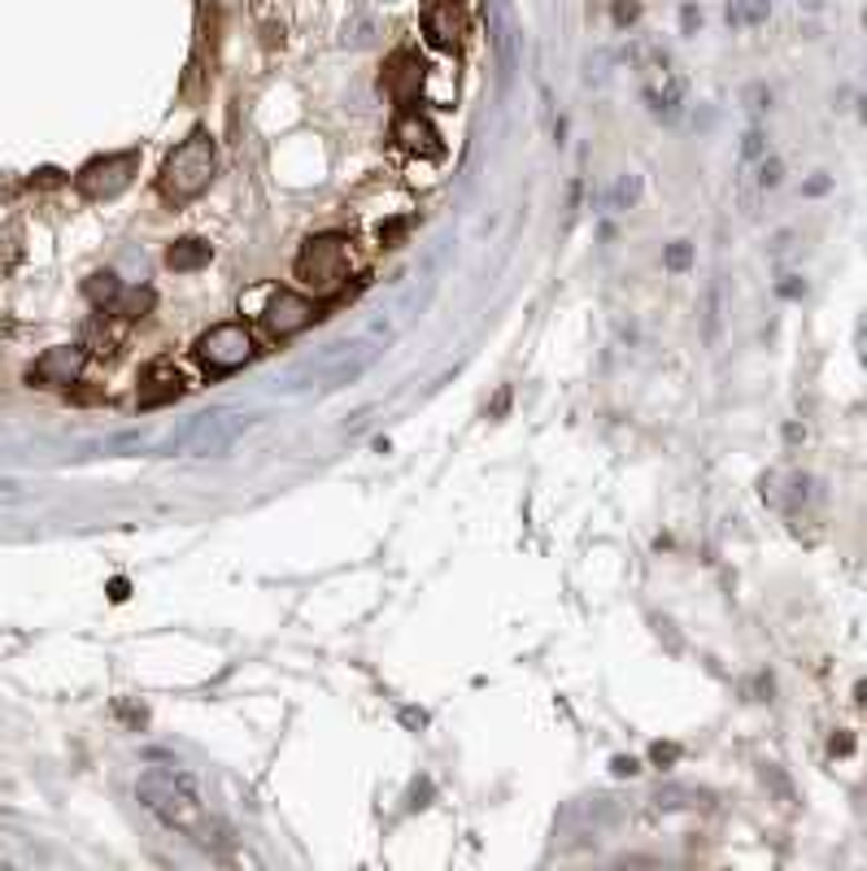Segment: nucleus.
<instances>
[{"instance_id":"nucleus-1","label":"nucleus","mask_w":867,"mask_h":871,"mask_svg":"<svg viewBox=\"0 0 867 871\" xmlns=\"http://www.w3.org/2000/svg\"><path fill=\"white\" fill-rule=\"evenodd\" d=\"M136 794L166 828H175V832H184V837H192L201 846H222L227 841L222 828L215 823V815L206 810V801L197 798L192 776H184L175 767H148L140 776V785H136Z\"/></svg>"},{"instance_id":"nucleus-2","label":"nucleus","mask_w":867,"mask_h":871,"mask_svg":"<svg viewBox=\"0 0 867 871\" xmlns=\"http://www.w3.org/2000/svg\"><path fill=\"white\" fill-rule=\"evenodd\" d=\"M215 166H218L215 140H210L206 132H192L184 145L166 157V166H161V175H157V192H161L170 206H184V201H192V197H201V192L210 188Z\"/></svg>"},{"instance_id":"nucleus-3","label":"nucleus","mask_w":867,"mask_h":871,"mask_svg":"<svg viewBox=\"0 0 867 871\" xmlns=\"http://www.w3.org/2000/svg\"><path fill=\"white\" fill-rule=\"evenodd\" d=\"M637 74H641V92H646V105H650L654 118H680V105H685V78L676 74L671 66V57L650 44V40H641L637 44Z\"/></svg>"},{"instance_id":"nucleus-4","label":"nucleus","mask_w":867,"mask_h":871,"mask_svg":"<svg viewBox=\"0 0 867 871\" xmlns=\"http://www.w3.org/2000/svg\"><path fill=\"white\" fill-rule=\"evenodd\" d=\"M349 271V244L341 235H314L305 240L301 258H296V280L310 284L314 292H332L345 284Z\"/></svg>"},{"instance_id":"nucleus-5","label":"nucleus","mask_w":867,"mask_h":871,"mask_svg":"<svg viewBox=\"0 0 867 871\" xmlns=\"http://www.w3.org/2000/svg\"><path fill=\"white\" fill-rule=\"evenodd\" d=\"M253 423V414H240V410H215V414H197L184 432L170 440V449H192L201 458L210 453H222L236 444V436Z\"/></svg>"},{"instance_id":"nucleus-6","label":"nucleus","mask_w":867,"mask_h":871,"mask_svg":"<svg viewBox=\"0 0 867 871\" xmlns=\"http://www.w3.org/2000/svg\"><path fill=\"white\" fill-rule=\"evenodd\" d=\"M253 336L244 323H218L197 340V363L206 366L210 375H231L244 363H253Z\"/></svg>"},{"instance_id":"nucleus-7","label":"nucleus","mask_w":867,"mask_h":871,"mask_svg":"<svg viewBox=\"0 0 867 871\" xmlns=\"http://www.w3.org/2000/svg\"><path fill=\"white\" fill-rule=\"evenodd\" d=\"M140 170V153H114V157H96L74 175V188L87 201H114L123 188H132Z\"/></svg>"},{"instance_id":"nucleus-8","label":"nucleus","mask_w":867,"mask_h":871,"mask_svg":"<svg viewBox=\"0 0 867 871\" xmlns=\"http://www.w3.org/2000/svg\"><path fill=\"white\" fill-rule=\"evenodd\" d=\"M314 318H318V309H314V301L301 296V292H275V296L267 301V309H262V323H267V332H271L275 340H289L296 332H305Z\"/></svg>"},{"instance_id":"nucleus-9","label":"nucleus","mask_w":867,"mask_h":871,"mask_svg":"<svg viewBox=\"0 0 867 871\" xmlns=\"http://www.w3.org/2000/svg\"><path fill=\"white\" fill-rule=\"evenodd\" d=\"M83 363H87V354L79 345H58V349H49L40 363L27 370V379L44 384V388H71L74 379L83 375Z\"/></svg>"},{"instance_id":"nucleus-10","label":"nucleus","mask_w":867,"mask_h":871,"mask_svg":"<svg viewBox=\"0 0 867 871\" xmlns=\"http://www.w3.org/2000/svg\"><path fill=\"white\" fill-rule=\"evenodd\" d=\"M175 397H184V375H179V366L153 363L145 375H140V406L153 410V406H166V401H175Z\"/></svg>"},{"instance_id":"nucleus-11","label":"nucleus","mask_w":867,"mask_h":871,"mask_svg":"<svg viewBox=\"0 0 867 871\" xmlns=\"http://www.w3.org/2000/svg\"><path fill=\"white\" fill-rule=\"evenodd\" d=\"M393 140H401L406 153H419V157H436V153H440L436 127L424 118V114H415V109H406V114L393 123Z\"/></svg>"},{"instance_id":"nucleus-12","label":"nucleus","mask_w":867,"mask_h":871,"mask_svg":"<svg viewBox=\"0 0 867 871\" xmlns=\"http://www.w3.org/2000/svg\"><path fill=\"white\" fill-rule=\"evenodd\" d=\"M424 27H428L436 49H458V44H462V13H458V0H432L428 13H424Z\"/></svg>"},{"instance_id":"nucleus-13","label":"nucleus","mask_w":867,"mask_h":871,"mask_svg":"<svg viewBox=\"0 0 867 871\" xmlns=\"http://www.w3.org/2000/svg\"><path fill=\"white\" fill-rule=\"evenodd\" d=\"M210 258H215L210 240H197V235L175 240V244L166 249V266H170V271H201V266H210Z\"/></svg>"},{"instance_id":"nucleus-14","label":"nucleus","mask_w":867,"mask_h":871,"mask_svg":"<svg viewBox=\"0 0 867 871\" xmlns=\"http://www.w3.org/2000/svg\"><path fill=\"white\" fill-rule=\"evenodd\" d=\"M767 18H772V0H732L728 4L732 27H763Z\"/></svg>"},{"instance_id":"nucleus-15","label":"nucleus","mask_w":867,"mask_h":871,"mask_svg":"<svg viewBox=\"0 0 867 871\" xmlns=\"http://www.w3.org/2000/svg\"><path fill=\"white\" fill-rule=\"evenodd\" d=\"M83 292H87V301H92V305H114V301L123 296V284H118V275L96 271V275L83 284Z\"/></svg>"},{"instance_id":"nucleus-16","label":"nucleus","mask_w":867,"mask_h":871,"mask_svg":"<svg viewBox=\"0 0 867 871\" xmlns=\"http://www.w3.org/2000/svg\"><path fill=\"white\" fill-rule=\"evenodd\" d=\"M148 305H153V292H148V288L127 292V296H118V301H114V309H118L123 318H145Z\"/></svg>"},{"instance_id":"nucleus-17","label":"nucleus","mask_w":867,"mask_h":871,"mask_svg":"<svg viewBox=\"0 0 867 871\" xmlns=\"http://www.w3.org/2000/svg\"><path fill=\"white\" fill-rule=\"evenodd\" d=\"M22 231L18 227H0V271H9L18 258H22Z\"/></svg>"},{"instance_id":"nucleus-18","label":"nucleus","mask_w":867,"mask_h":871,"mask_svg":"<svg viewBox=\"0 0 867 871\" xmlns=\"http://www.w3.org/2000/svg\"><path fill=\"white\" fill-rule=\"evenodd\" d=\"M637 192H641V183H637V175H624L615 188H610V210H628L633 201H637Z\"/></svg>"},{"instance_id":"nucleus-19","label":"nucleus","mask_w":867,"mask_h":871,"mask_svg":"<svg viewBox=\"0 0 867 871\" xmlns=\"http://www.w3.org/2000/svg\"><path fill=\"white\" fill-rule=\"evenodd\" d=\"M781 175H785V166H781V157H759V170H754V183L767 192V188H776L781 183Z\"/></svg>"},{"instance_id":"nucleus-20","label":"nucleus","mask_w":867,"mask_h":871,"mask_svg":"<svg viewBox=\"0 0 867 871\" xmlns=\"http://www.w3.org/2000/svg\"><path fill=\"white\" fill-rule=\"evenodd\" d=\"M689 262H693V249H689L685 240H676V244L667 249V266H671V271H685Z\"/></svg>"},{"instance_id":"nucleus-21","label":"nucleus","mask_w":867,"mask_h":871,"mask_svg":"<svg viewBox=\"0 0 867 871\" xmlns=\"http://www.w3.org/2000/svg\"><path fill=\"white\" fill-rule=\"evenodd\" d=\"M745 101H750V109H754V114H763V109L772 105V92H767L763 83H754V87H745Z\"/></svg>"},{"instance_id":"nucleus-22","label":"nucleus","mask_w":867,"mask_h":871,"mask_svg":"<svg viewBox=\"0 0 867 871\" xmlns=\"http://www.w3.org/2000/svg\"><path fill=\"white\" fill-rule=\"evenodd\" d=\"M763 132H745V140H741V153H745V161H759L763 157Z\"/></svg>"},{"instance_id":"nucleus-23","label":"nucleus","mask_w":867,"mask_h":871,"mask_svg":"<svg viewBox=\"0 0 867 871\" xmlns=\"http://www.w3.org/2000/svg\"><path fill=\"white\" fill-rule=\"evenodd\" d=\"M781 296H785V301H797V296H806V284H802V275H785V280H781Z\"/></svg>"},{"instance_id":"nucleus-24","label":"nucleus","mask_w":867,"mask_h":871,"mask_svg":"<svg viewBox=\"0 0 867 871\" xmlns=\"http://www.w3.org/2000/svg\"><path fill=\"white\" fill-rule=\"evenodd\" d=\"M650 758L654 763H676V758H680V745H662V741H658L650 749Z\"/></svg>"},{"instance_id":"nucleus-25","label":"nucleus","mask_w":867,"mask_h":871,"mask_svg":"<svg viewBox=\"0 0 867 871\" xmlns=\"http://www.w3.org/2000/svg\"><path fill=\"white\" fill-rule=\"evenodd\" d=\"M610 772H615V776H637V772H641V763H637V758H624V754H619V758L610 763Z\"/></svg>"},{"instance_id":"nucleus-26","label":"nucleus","mask_w":867,"mask_h":871,"mask_svg":"<svg viewBox=\"0 0 867 871\" xmlns=\"http://www.w3.org/2000/svg\"><path fill=\"white\" fill-rule=\"evenodd\" d=\"M633 18H637V4L633 0H619L615 4V22H633Z\"/></svg>"},{"instance_id":"nucleus-27","label":"nucleus","mask_w":867,"mask_h":871,"mask_svg":"<svg viewBox=\"0 0 867 871\" xmlns=\"http://www.w3.org/2000/svg\"><path fill=\"white\" fill-rule=\"evenodd\" d=\"M401 231H406V222H388V227H379V240L388 244V240H397Z\"/></svg>"},{"instance_id":"nucleus-28","label":"nucleus","mask_w":867,"mask_h":871,"mask_svg":"<svg viewBox=\"0 0 867 871\" xmlns=\"http://www.w3.org/2000/svg\"><path fill=\"white\" fill-rule=\"evenodd\" d=\"M850 745H855L850 736H833V754H850Z\"/></svg>"},{"instance_id":"nucleus-29","label":"nucleus","mask_w":867,"mask_h":871,"mask_svg":"<svg viewBox=\"0 0 867 871\" xmlns=\"http://www.w3.org/2000/svg\"><path fill=\"white\" fill-rule=\"evenodd\" d=\"M698 22H702V13H698V9H685V31H693Z\"/></svg>"},{"instance_id":"nucleus-30","label":"nucleus","mask_w":867,"mask_h":871,"mask_svg":"<svg viewBox=\"0 0 867 871\" xmlns=\"http://www.w3.org/2000/svg\"><path fill=\"white\" fill-rule=\"evenodd\" d=\"M802 4H806V9H824V0H802Z\"/></svg>"}]
</instances>
